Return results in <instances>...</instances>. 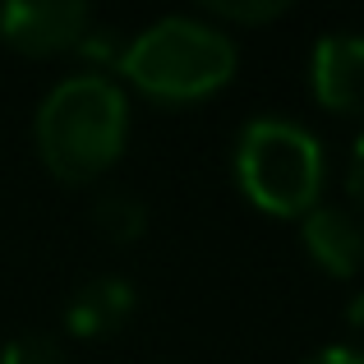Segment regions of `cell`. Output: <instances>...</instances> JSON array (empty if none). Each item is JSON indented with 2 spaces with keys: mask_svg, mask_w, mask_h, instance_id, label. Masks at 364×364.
Returning <instances> with one entry per match:
<instances>
[{
  "mask_svg": "<svg viewBox=\"0 0 364 364\" xmlns=\"http://www.w3.org/2000/svg\"><path fill=\"white\" fill-rule=\"evenodd\" d=\"M309 92L332 116H360L364 111V33L337 28V33H323L314 42Z\"/></svg>",
  "mask_w": 364,
  "mask_h": 364,
  "instance_id": "5",
  "label": "cell"
},
{
  "mask_svg": "<svg viewBox=\"0 0 364 364\" xmlns=\"http://www.w3.org/2000/svg\"><path fill=\"white\" fill-rule=\"evenodd\" d=\"M235 185L258 213L304 217L323 203L328 152L318 134L286 116H254L235 134Z\"/></svg>",
  "mask_w": 364,
  "mask_h": 364,
  "instance_id": "3",
  "label": "cell"
},
{
  "mask_svg": "<svg viewBox=\"0 0 364 364\" xmlns=\"http://www.w3.org/2000/svg\"><path fill=\"white\" fill-rule=\"evenodd\" d=\"M346 328H350V337H355V350H364V291L346 304Z\"/></svg>",
  "mask_w": 364,
  "mask_h": 364,
  "instance_id": "13",
  "label": "cell"
},
{
  "mask_svg": "<svg viewBox=\"0 0 364 364\" xmlns=\"http://www.w3.org/2000/svg\"><path fill=\"white\" fill-rule=\"evenodd\" d=\"M300 245L332 282H350L364 267V222L341 203H318L300 217Z\"/></svg>",
  "mask_w": 364,
  "mask_h": 364,
  "instance_id": "6",
  "label": "cell"
},
{
  "mask_svg": "<svg viewBox=\"0 0 364 364\" xmlns=\"http://www.w3.org/2000/svg\"><path fill=\"white\" fill-rule=\"evenodd\" d=\"M300 364H364V350H355V346H323V350H314V355H304Z\"/></svg>",
  "mask_w": 364,
  "mask_h": 364,
  "instance_id": "12",
  "label": "cell"
},
{
  "mask_svg": "<svg viewBox=\"0 0 364 364\" xmlns=\"http://www.w3.org/2000/svg\"><path fill=\"white\" fill-rule=\"evenodd\" d=\"M282 14H286L282 0H249V5H240V0H217V5L203 9V18H213L217 28H222V23L263 28V23H272V18H282Z\"/></svg>",
  "mask_w": 364,
  "mask_h": 364,
  "instance_id": "10",
  "label": "cell"
},
{
  "mask_svg": "<svg viewBox=\"0 0 364 364\" xmlns=\"http://www.w3.org/2000/svg\"><path fill=\"white\" fill-rule=\"evenodd\" d=\"M0 364H70L65 341L51 332H18L0 346Z\"/></svg>",
  "mask_w": 364,
  "mask_h": 364,
  "instance_id": "9",
  "label": "cell"
},
{
  "mask_svg": "<svg viewBox=\"0 0 364 364\" xmlns=\"http://www.w3.org/2000/svg\"><path fill=\"white\" fill-rule=\"evenodd\" d=\"M88 33L92 9L83 0H9V5H0V42L33 60L79 51Z\"/></svg>",
  "mask_w": 364,
  "mask_h": 364,
  "instance_id": "4",
  "label": "cell"
},
{
  "mask_svg": "<svg viewBox=\"0 0 364 364\" xmlns=\"http://www.w3.org/2000/svg\"><path fill=\"white\" fill-rule=\"evenodd\" d=\"M33 143L60 185H92L129 143V97L107 70L70 74L37 102Z\"/></svg>",
  "mask_w": 364,
  "mask_h": 364,
  "instance_id": "1",
  "label": "cell"
},
{
  "mask_svg": "<svg viewBox=\"0 0 364 364\" xmlns=\"http://www.w3.org/2000/svg\"><path fill=\"white\" fill-rule=\"evenodd\" d=\"M134 309H139V286L120 272H97L70 295L65 328H70V337H83V341L116 337L124 323L134 318Z\"/></svg>",
  "mask_w": 364,
  "mask_h": 364,
  "instance_id": "7",
  "label": "cell"
},
{
  "mask_svg": "<svg viewBox=\"0 0 364 364\" xmlns=\"http://www.w3.org/2000/svg\"><path fill=\"white\" fill-rule=\"evenodd\" d=\"M235 65L240 51L226 28H217L203 14H166L124 37L116 74H124L152 102L194 107L235 79Z\"/></svg>",
  "mask_w": 364,
  "mask_h": 364,
  "instance_id": "2",
  "label": "cell"
},
{
  "mask_svg": "<svg viewBox=\"0 0 364 364\" xmlns=\"http://www.w3.org/2000/svg\"><path fill=\"white\" fill-rule=\"evenodd\" d=\"M346 189H350V198L360 203V213H364V134L355 139V148H350V171H346Z\"/></svg>",
  "mask_w": 364,
  "mask_h": 364,
  "instance_id": "11",
  "label": "cell"
},
{
  "mask_svg": "<svg viewBox=\"0 0 364 364\" xmlns=\"http://www.w3.org/2000/svg\"><path fill=\"white\" fill-rule=\"evenodd\" d=\"M92 222H97V231L107 235L111 245H134L143 231H148V203H143L134 189H102L97 203H92Z\"/></svg>",
  "mask_w": 364,
  "mask_h": 364,
  "instance_id": "8",
  "label": "cell"
}]
</instances>
